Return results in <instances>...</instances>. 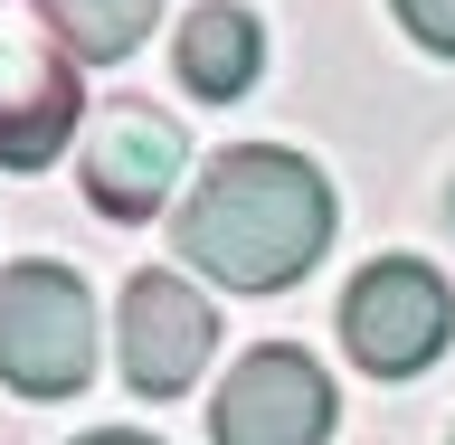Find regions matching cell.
<instances>
[{"mask_svg":"<svg viewBox=\"0 0 455 445\" xmlns=\"http://www.w3.org/2000/svg\"><path fill=\"white\" fill-rule=\"evenodd\" d=\"M180 85H190L199 105H237L256 76H266V28H256V10H237V0H199L190 20H180Z\"/></svg>","mask_w":455,"mask_h":445,"instance_id":"ba28073f","label":"cell"},{"mask_svg":"<svg viewBox=\"0 0 455 445\" xmlns=\"http://www.w3.org/2000/svg\"><path fill=\"white\" fill-rule=\"evenodd\" d=\"M332 180L284 152V142H237V152H209V171L190 180L180 219H171V247L180 266L228 294H284L304 284L323 256H332Z\"/></svg>","mask_w":455,"mask_h":445,"instance_id":"6da1fadb","label":"cell"},{"mask_svg":"<svg viewBox=\"0 0 455 445\" xmlns=\"http://www.w3.org/2000/svg\"><path fill=\"white\" fill-rule=\"evenodd\" d=\"M219 351V304L199 294L190 275L171 266H142L114 304V361H124V389L133 398H180L199 389V370Z\"/></svg>","mask_w":455,"mask_h":445,"instance_id":"52a82bcc","label":"cell"},{"mask_svg":"<svg viewBox=\"0 0 455 445\" xmlns=\"http://www.w3.org/2000/svg\"><path fill=\"white\" fill-rule=\"evenodd\" d=\"M76 142V57L38 0H0V171H48Z\"/></svg>","mask_w":455,"mask_h":445,"instance_id":"277c9868","label":"cell"},{"mask_svg":"<svg viewBox=\"0 0 455 445\" xmlns=\"http://www.w3.org/2000/svg\"><path fill=\"white\" fill-rule=\"evenodd\" d=\"M180 171H190V133H180V114L142 105V95H114V105L85 114L76 133V180L95 199V219L133 227L152 219L171 190H180Z\"/></svg>","mask_w":455,"mask_h":445,"instance_id":"5b68a950","label":"cell"},{"mask_svg":"<svg viewBox=\"0 0 455 445\" xmlns=\"http://www.w3.org/2000/svg\"><path fill=\"white\" fill-rule=\"evenodd\" d=\"M0 379L20 398H76L95 379V294L76 266L57 256L0 266Z\"/></svg>","mask_w":455,"mask_h":445,"instance_id":"7a4b0ae2","label":"cell"},{"mask_svg":"<svg viewBox=\"0 0 455 445\" xmlns=\"http://www.w3.org/2000/svg\"><path fill=\"white\" fill-rule=\"evenodd\" d=\"M76 445H162V436H133V426H95V436H76Z\"/></svg>","mask_w":455,"mask_h":445,"instance_id":"8fae6325","label":"cell"},{"mask_svg":"<svg viewBox=\"0 0 455 445\" xmlns=\"http://www.w3.org/2000/svg\"><path fill=\"white\" fill-rule=\"evenodd\" d=\"M389 10H398V28H408L427 57H455V0H389Z\"/></svg>","mask_w":455,"mask_h":445,"instance_id":"30bf717a","label":"cell"},{"mask_svg":"<svg viewBox=\"0 0 455 445\" xmlns=\"http://www.w3.org/2000/svg\"><path fill=\"white\" fill-rule=\"evenodd\" d=\"M38 10H48V28L67 38L76 67H114V57H133L142 38H152V20H162V0H38Z\"/></svg>","mask_w":455,"mask_h":445,"instance_id":"9c48e42d","label":"cell"},{"mask_svg":"<svg viewBox=\"0 0 455 445\" xmlns=\"http://www.w3.org/2000/svg\"><path fill=\"white\" fill-rule=\"evenodd\" d=\"M455 341V294L427 256H370L341 294V351L370 379H418Z\"/></svg>","mask_w":455,"mask_h":445,"instance_id":"3957f363","label":"cell"},{"mask_svg":"<svg viewBox=\"0 0 455 445\" xmlns=\"http://www.w3.org/2000/svg\"><path fill=\"white\" fill-rule=\"evenodd\" d=\"M341 417L332 370L304 341H256L209 398V445H323Z\"/></svg>","mask_w":455,"mask_h":445,"instance_id":"8992f818","label":"cell"}]
</instances>
